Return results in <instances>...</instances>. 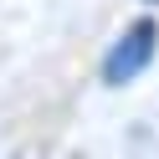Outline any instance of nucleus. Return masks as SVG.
<instances>
[{"mask_svg":"<svg viewBox=\"0 0 159 159\" xmlns=\"http://www.w3.org/2000/svg\"><path fill=\"white\" fill-rule=\"evenodd\" d=\"M154 46H159V26H154V21H134V26L113 41V52L103 57V82H113V87L134 82V77L154 62Z\"/></svg>","mask_w":159,"mask_h":159,"instance_id":"f257e3e1","label":"nucleus"}]
</instances>
